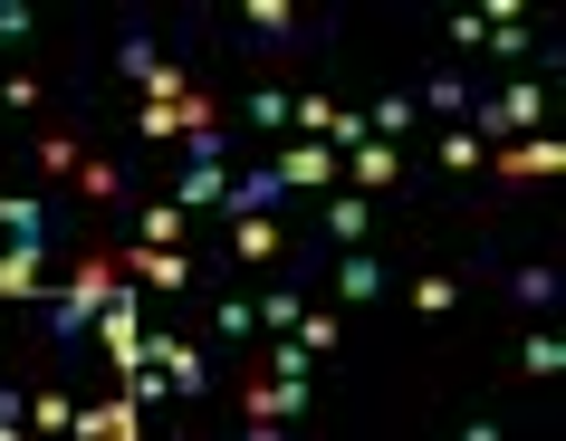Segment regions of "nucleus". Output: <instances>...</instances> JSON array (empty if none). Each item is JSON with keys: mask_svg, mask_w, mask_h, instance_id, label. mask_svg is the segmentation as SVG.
I'll use <instances>...</instances> for the list:
<instances>
[{"mask_svg": "<svg viewBox=\"0 0 566 441\" xmlns=\"http://www.w3.org/2000/svg\"><path fill=\"white\" fill-rule=\"evenodd\" d=\"M116 288H125L116 250H77V279L49 297V346H87V326L116 307Z\"/></svg>", "mask_w": 566, "mask_h": 441, "instance_id": "f257e3e1", "label": "nucleus"}, {"mask_svg": "<svg viewBox=\"0 0 566 441\" xmlns=\"http://www.w3.org/2000/svg\"><path fill=\"white\" fill-rule=\"evenodd\" d=\"M490 145V135H547V87L537 77H518V87H500V96H471V116H461Z\"/></svg>", "mask_w": 566, "mask_h": 441, "instance_id": "f03ea898", "label": "nucleus"}, {"mask_svg": "<svg viewBox=\"0 0 566 441\" xmlns=\"http://www.w3.org/2000/svg\"><path fill=\"white\" fill-rule=\"evenodd\" d=\"M116 67H125V77H135V87H145V106H182V96H192V67L154 59V39H145V30H125Z\"/></svg>", "mask_w": 566, "mask_h": 441, "instance_id": "7ed1b4c3", "label": "nucleus"}, {"mask_svg": "<svg viewBox=\"0 0 566 441\" xmlns=\"http://www.w3.org/2000/svg\"><path fill=\"white\" fill-rule=\"evenodd\" d=\"M375 221H385V202H365L346 182L317 202V240H327V250H375Z\"/></svg>", "mask_w": 566, "mask_h": 441, "instance_id": "20e7f679", "label": "nucleus"}, {"mask_svg": "<svg viewBox=\"0 0 566 441\" xmlns=\"http://www.w3.org/2000/svg\"><path fill=\"white\" fill-rule=\"evenodd\" d=\"M269 174H279V192H298V202H327L336 182H346V164H336V145H289Z\"/></svg>", "mask_w": 566, "mask_h": 441, "instance_id": "39448f33", "label": "nucleus"}, {"mask_svg": "<svg viewBox=\"0 0 566 441\" xmlns=\"http://www.w3.org/2000/svg\"><path fill=\"white\" fill-rule=\"evenodd\" d=\"M87 346H106V365H116V375H135V365H145V317H135V288H116V307L87 326Z\"/></svg>", "mask_w": 566, "mask_h": 441, "instance_id": "423d86ee", "label": "nucleus"}, {"mask_svg": "<svg viewBox=\"0 0 566 441\" xmlns=\"http://www.w3.org/2000/svg\"><path fill=\"white\" fill-rule=\"evenodd\" d=\"M145 365L174 384L182 403H202V393H211V365H202V346H192V336H145Z\"/></svg>", "mask_w": 566, "mask_h": 441, "instance_id": "0eeeda50", "label": "nucleus"}, {"mask_svg": "<svg viewBox=\"0 0 566 441\" xmlns=\"http://www.w3.org/2000/svg\"><path fill=\"white\" fill-rule=\"evenodd\" d=\"M490 174H500V182H547V174H566V135H518V145H490Z\"/></svg>", "mask_w": 566, "mask_h": 441, "instance_id": "6e6552de", "label": "nucleus"}, {"mask_svg": "<svg viewBox=\"0 0 566 441\" xmlns=\"http://www.w3.org/2000/svg\"><path fill=\"white\" fill-rule=\"evenodd\" d=\"M240 412H250V422H289V432L307 441V384H279V375H250V384H240Z\"/></svg>", "mask_w": 566, "mask_h": 441, "instance_id": "1a4fd4ad", "label": "nucleus"}, {"mask_svg": "<svg viewBox=\"0 0 566 441\" xmlns=\"http://www.w3.org/2000/svg\"><path fill=\"white\" fill-rule=\"evenodd\" d=\"M327 288L346 297V307H365V297H385V250H327Z\"/></svg>", "mask_w": 566, "mask_h": 441, "instance_id": "9d476101", "label": "nucleus"}, {"mask_svg": "<svg viewBox=\"0 0 566 441\" xmlns=\"http://www.w3.org/2000/svg\"><path fill=\"white\" fill-rule=\"evenodd\" d=\"M240 39H260V49H298V39H307V10H298V0H240Z\"/></svg>", "mask_w": 566, "mask_h": 441, "instance_id": "9b49d317", "label": "nucleus"}, {"mask_svg": "<svg viewBox=\"0 0 566 441\" xmlns=\"http://www.w3.org/2000/svg\"><path fill=\"white\" fill-rule=\"evenodd\" d=\"M346 164V192H365V202H385L394 182H403V145H356V154H336Z\"/></svg>", "mask_w": 566, "mask_h": 441, "instance_id": "f8f14e48", "label": "nucleus"}, {"mask_svg": "<svg viewBox=\"0 0 566 441\" xmlns=\"http://www.w3.org/2000/svg\"><path fill=\"white\" fill-rule=\"evenodd\" d=\"M174 211H231V164H182L174 174Z\"/></svg>", "mask_w": 566, "mask_h": 441, "instance_id": "ddd939ff", "label": "nucleus"}, {"mask_svg": "<svg viewBox=\"0 0 566 441\" xmlns=\"http://www.w3.org/2000/svg\"><path fill=\"white\" fill-rule=\"evenodd\" d=\"M67 441H145V412L125 403V393H116V403H87V412H77V432H67Z\"/></svg>", "mask_w": 566, "mask_h": 441, "instance_id": "4468645a", "label": "nucleus"}, {"mask_svg": "<svg viewBox=\"0 0 566 441\" xmlns=\"http://www.w3.org/2000/svg\"><path fill=\"white\" fill-rule=\"evenodd\" d=\"M59 260V250H49V240H10V250H0V307H10V297H30L39 288V269Z\"/></svg>", "mask_w": 566, "mask_h": 441, "instance_id": "2eb2a0df", "label": "nucleus"}, {"mask_svg": "<svg viewBox=\"0 0 566 441\" xmlns=\"http://www.w3.org/2000/svg\"><path fill=\"white\" fill-rule=\"evenodd\" d=\"M279 250H289V231H279V221H269V211H240V221H231V260L269 269V260H279Z\"/></svg>", "mask_w": 566, "mask_h": 441, "instance_id": "dca6fc26", "label": "nucleus"}, {"mask_svg": "<svg viewBox=\"0 0 566 441\" xmlns=\"http://www.w3.org/2000/svg\"><path fill=\"white\" fill-rule=\"evenodd\" d=\"M125 279H145V288H192V260L182 250H116Z\"/></svg>", "mask_w": 566, "mask_h": 441, "instance_id": "f3484780", "label": "nucleus"}, {"mask_svg": "<svg viewBox=\"0 0 566 441\" xmlns=\"http://www.w3.org/2000/svg\"><path fill=\"white\" fill-rule=\"evenodd\" d=\"M509 297H518V307H528V317H547V307H557L566 297V279L547 260H528V269H509Z\"/></svg>", "mask_w": 566, "mask_h": 441, "instance_id": "a211bd4d", "label": "nucleus"}, {"mask_svg": "<svg viewBox=\"0 0 566 441\" xmlns=\"http://www.w3.org/2000/svg\"><path fill=\"white\" fill-rule=\"evenodd\" d=\"M413 106H422V116H451V125H461V116H471V87H461V67L422 77V87H413Z\"/></svg>", "mask_w": 566, "mask_h": 441, "instance_id": "6ab92c4d", "label": "nucleus"}, {"mask_svg": "<svg viewBox=\"0 0 566 441\" xmlns=\"http://www.w3.org/2000/svg\"><path fill=\"white\" fill-rule=\"evenodd\" d=\"M432 164H442V174L461 182V174H480V164H490V145H480L471 125H451V135H432Z\"/></svg>", "mask_w": 566, "mask_h": 441, "instance_id": "aec40b11", "label": "nucleus"}, {"mask_svg": "<svg viewBox=\"0 0 566 441\" xmlns=\"http://www.w3.org/2000/svg\"><path fill=\"white\" fill-rule=\"evenodd\" d=\"M240 125L250 135H289V87H250L240 96Z\"/></svg>", "mask_w": 566, "mask_h": 441, "instance_id": "412c9836", "label": "nucleus"}, {"mask_svg": "<svg viewBox=\"0 0 566 441\" xmlns=\"http://www.w3.org/2000/svg\"><path fill=\"white\" fill-rule=\"evenodd\" d=\"M403 297H413V317H451V307H461V279H451V269H422Z\"/></svg>", "mask_w": 566, "mask_h": 441, "instance_id": "4be33fe9", "label": "nucleus"}, {"mask_svg": "<svg viewBox=\"0 0 566 441\" xmlns=\"http://www.w3.org/2000/svg\"><path fill=\"white\" fill-rule=\"evenodd\" d=\"M77 202H96V211H125V174L87 154V164H77Z\"/></svg>", "mask_w": 566, "mask_h": 441, "instance_id": "5701e85b", "label": "nucleus"}, {"mask_svg": "<svg viewBox=\"0 0 566 441\" xmlns=\"http://www.w3.org/2000/svg\"><path fill=\"white\" fill-rule=\"evenodd\" d=\"M135 250H182V211L174 202H145V211H135Z\"/></svg>", "mask_w": 566, "mask_h": 441, "instance_id": "b1692460", "label": "nucleus"}, {"mask_svg": "<svg viewBox=\"0 0 566 441\" xmlns=\"http://www.w3.org/2000/svg\"><path fill=\"white\" fill-rule=\"evenodd\" d=\"M0 231H10V240H49V202H30V192H0Z\"/></svg>", "mask_w": 566, "mask_h": 441, "instance_id": "393cba45", "label": "nucleus"}, {"mask_svg": "<svg viewBox=\"0 0 566 441\" xmlns=\"http://www.w3.org/2000/svg\"><path fill=\"white\" fill-rule=\"evenodd\" d=\"M39 174H49V182H77V164H87V145H77V135H39Z\"/></svg>", "mask_w": 566, "mask_h": 441, "instance_id": "a878e982", "label": "nucleus"}, {"mask_svg": "<svg viewBox=\"0 0 566 441\" xmlns=\"http://www.w3.org/2000/svg\"><path fill=\"white\" fill-rule=\"evenodd\" d=\"M289 346H298V355H336V346H346V326H336V307H307Z\"/></svg>", "mask_w": 566, "mask_h": 441, "instance_id": "bb28decb", "label": "nucleus"}, {"mask_svg": "<svg viewBox=\"0 0 566 441\" xmlns=\"http://www.w3.org/2000/svg\"><path fill=\"white\" fill-rule=\"evenodd\" d=\"M30 432L39 441H67V432H77V403H67V393H30Z\"/></svg>", "mask_w": 566, "mask_h": 441, "instance_id": "cd10ccee", "label": "nucleus"}, {"mask_svg": "<svg viewBox=\"0 0 566 441\" xmlns=\"http://www.w3.org/2000/svg\"><path fill=\"white\" fill-rule=\"evenodd\" d=\"M298 317H307L298 288H269V297H260V326H269V336H298Z\"/></svg>", "mask_w": 566, "mask_h": 441, "instance_id": "c85d7f7f", "label": "nucleus"}, {"mask_svg": "<svg viewBox=\"0 0 566 441\" xmlns=\"http://www.w3.org/2000/svg\"><path fill=\"white\" fill-rule=\"evenodd\" d=\"M221 154H231V125H221V116L182 135V164H221Z\"/></svg>", "mask_w": 566, "mask_h": 441, "instance_id": "c756f323", "label": "nucleus"}, {"mask_svg": "<svg viewBox=\"0 0 566 441\" xmlns=\"http://www.w3.org/2000/svg\"><path fill=\"white\" fill-rule=\"evenodd\" d=\"M250 326H260V307H250V297H221V307H211V336H221V346H240Z\"/></svg>", "mask_w": 566, "mask_h": 441, "instance_id": "7c9ffc66", "label": "nucleus"}, {"mask_svg": "<svg viewBox=\"0 0 566 441\" xmlns=\"http://www.w3.org/2000/svg\"><path fill=\"white\" fill-rule=\"evenodd\" d=\"M518 365H528V375L547 384V375H566V346H557V336H547V326H537L528 346H518Z\"/></svg>", "mask_w": 566, "mask_h": 441, "instance_id": "2f4dec72", "label": "nucleus"}, {"mask_svg": "<svg viewBox=\"0 0 566 441\" xmlns=\"http://www.w3.org/2000/svg\"><path fill=\"white\" fill-rule=\"evenodd\" d=\"M0 106H10V116H39V77L30 67H0Z\"/></svg>", "mask_w": 566, "mask_h": 441, "instance_id": "473e14b6", "label": "nucleus"}, {"mask_svg": "<svg viewBox=\"0 0 566 441\" xmlns=\"http://www.w3.org/2000/svg\"><path fill=\"white\" fill-rule=\"evenodd\" d=\"M30 30H39L30 0H0V49H30Z\"/></svg>", "mask_w": 566, "mask_h": 441, "instance_id": "72a5a7b5", "label": "nucleus"}, {"mask_svg": "<svg viewBox=\"0 0 566 441\" xmlns=\"http://www.w3.org/2000/svg\"><path fill=\"white\" fill-rule=\"evenodd\" d=\"M480 49H500V59H528V20H490V39Z\"/></svg>", "mask_w": 566, "mask_h": 441, "instance_id": "f704fd0d", "label": "nucleus"}, {"mask_svg": "<svg viewBox=\"0 0 566 441\" xmlns=\"http://www.w3.org/2000/svg\"><path fill=\"white\" fill-rule=\"evenodd\" d=\"M0 432H30V393L20 384H0Z\"/></svg>", "mask_w": 566, "mask_h": 441, "instance_id": "c9c22d12", "label": "nucleus"}, {"mask_svg": "<svg viewBox=\"0 0 566 441\" xmlns=\"http://www.w3.org/2000/svg\"><path fill=\"white\" fill-rule=\"evenodd\" d=\"M240 441H298V432H289V422H250Z\"/></svg>", "mask_w": 566, "mask_h": 441, "instance_id": "e433bc0d", "label": "nucleus"}, {"mask_svg": "<svg viewBox=\"0 0 566 441\" xmlns=\"http://www.w3.org/2000/svg\"><path fill=\"white\" fill-rule=\"evenodd\" d=\"M461 441H509V432H500V422H461Z\"/></svg>", "mask_w": 566, "mask_h": 441, "instance_id": "4c0bfd02", "label": "nucleus"}, {"mask_svg": "<svg viewBox=\"0 0 566 441\" xmlns=\"http://www.w3.org/2000/svg\"><path fill=\"white\" fill-rule=\"evenodd\" d=\"M0 317H10V307H0Z\"/></svg>", "mask_w": 566, "mask_h": 441, "instance_id": "58836bf2", "label": "nucleus"}]
</instances>
